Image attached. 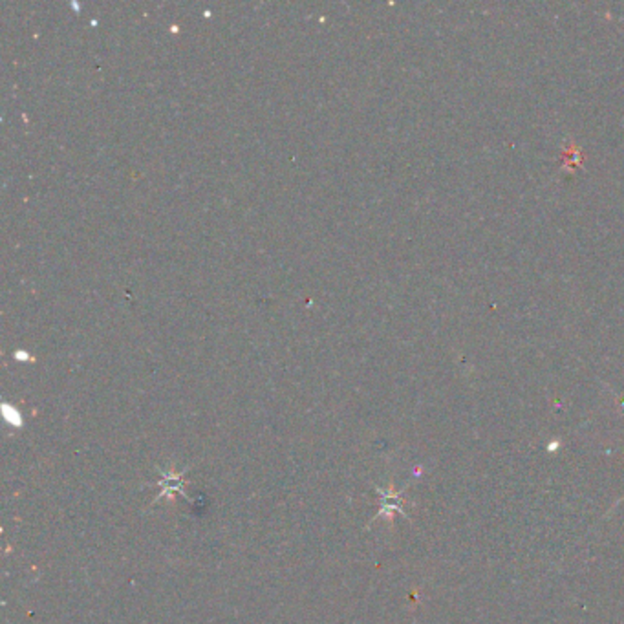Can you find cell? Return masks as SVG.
I'll use <instances>...</instances> for the list:
<instances>
[{"instance_id":"6da1fadb","label":"cell","mask_w":624,"mask_h":624,"mask_svg":"<svg viewBox=\"0 0 624 624\" xmlns=\"http://www.w3.org/2000/svg\"><path fill=\"white\" fill-rule=\"evenodd\" d=\"M379 495H381V509H379L377 520L379 517H394V512H401V514H405V509H403V501H401V491H395L394 487H390L388 491H384V489H379ZM406 517V514H405Z\"/></svg>"},{"instance_id":"7a4b0ae2","label":"cell","mask_w":624,"mask_h":624,"mask_svg":"<svg viewBox=\"0 0 624 624\" xmlns=\"http://www.w3.org/2000/svg\"><path fill=\"white\" fill-rule=\"evenodd\" d=\"M161 475H163V481L160 480V487H163V491L156 500H160L161 497H167V495H174L176 491L183 495V480L180 472H161Z\"/></svg>"}]
</instances>
